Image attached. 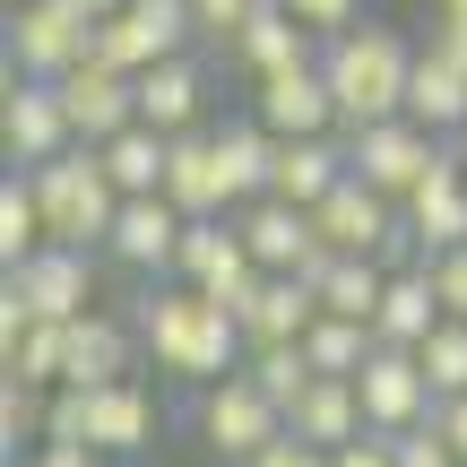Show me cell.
Wrapping results in <instances>:
<instances>
[{
	"mask_svg": "<svg viewBox=\"0 0 467 467\" xmlns=\"http://www.w3.org/2000/svg\"><path fill=\"white\" fill-rule=\"evenodd\" d=\"M139 347H148V364L165 372V381H182V389H208V381H225V372H243V320L225 312V303H208L200 285H182V277H165V285H148V303H139Z\"/></svg>",
	"mask_w": 467,
	"mask_h": 467,
	"instance_id": "6da1fadb",
	"label": "cell"
},
{
	"mask_svg": "<svg viewBox=\"0 0 467 467\" xmlns=\"http://www.w3.org/2000/svg\"><path fill=\"white\" fill-rule=\"evenodd\" d=\"M320 69H329V96H337V121L364 130V121H399L407 113V78H416V52H407L399 26L381 17H355L320 44Z\"/></svg>",
	"mask_w": 467,
	"mask_h": 467,
	"instance_id": "7a4b0ae2",
	"label": "cell"
},
{
	"mask_svg": "<svg viewBox=\"0 0 467 467\" xmlns=\"http://www.w3.org/2000/svg\"><path fill=\"white\" fill-rule=\"evenodd\" d=\"M96 312V251L44 243L35 260L0 268V337L35 329V320H87Z\"/></svg>",
	"mask_w": 467,
	"mask_h": 467,
	"instance_id": "3957f363",
	"label": "cell"
},
{
	"mask_svg": "<svg viewBox=\"0 0 467 467\" xmlns=\"http://www.w3.org/2000/svg\"><path fill=\"white\" fill-rule=\"evenodd\" d=\"M156 399H148V381H113V389H52V424H44V441H78V451H96V459H130V451H148L156 441Z\"/></svg>",
	"mask_w": 467,
	"mask_h": 467,
	"instance_id": "277c9868",
	"label": "cell"
},
{
	"mask_svg": "<svg viewBox=\"0 0 467 467\" xmlns=\"http://www.w3.org/2000/svg\"><path fill=\"white\" fill-rule=\"evenodd\" d=\"M26 182H35V200H44L52 243H69V251H104V234H113V217H121V191H113V173L96 165V148L52 156V165H35Z\"/></svg>",
	"mask_w": 467,
	"mask_h": 467,
	"instance_id": "5b68a950",
	"label": "cell"
},
{
	"mask_svg": "<svg viewBox=\"0 0 467 467\" xmlns=\"http://www.w3.org/2000/svg\"><path fill=\"white\" fill-rule=\"evenodd\" d=\"M347 165H355V182H372L381 200H416L424 182H433L441 165H451V139H433L424 121H364V130H347Z\"/></svg>",
	"mask_w": 467,
	"mask_h": 467,
	"instance_id": "8992f818",
	"label": "cell"
},
{
	"mask_svg": "<svg viewBox=\"0 0 467 467\" xmlns=\"http://www.w3.org/2000/svg\"><path fill=\"white\" fill-rule=\"evenodd\" d=\"M191 416H200V441H208V451H217L225 467H251V459L268 451V441L285 433V407L268 399L251 372H225V381H208Z\"/></svg>",
	"mask_w": 467,
	"mask_h": 467,
	"instance_id": "52a82bcc",
	"label": "cell"
},
{
	"mask_svg": "<svg viewBox=\"0 0 467 467\" xmlns=\"http://www.w3.org/2000/svg\"><path fill=\"white\" fill-rule=\"evenodd\" d=\"M0 52H9V78H69L78 61H96V26L69 0H26V9H9Z\"/></svg>",
	"mask_w": 467,
	"mask_h": 467,
	"instance_id": "ba28073f",
	"label": "cell"
},
{
	"mask_svg": "<svg viewBox=\"0 0 467 467\" xmlns=\"http://www.w3.org/2000/svg\"><path fill=\"white\" fill-rule=\"evenodd\" d=\"M191 44H200L191 0H130V9H113L96 26V61L121 69V78H139V69H156V61H182Z\"/></svg>",
	"mask_w": 467,
	"mask_h": 467,
	"instance_id": "9c48e42d",
	"label": "cell"
},
{
	"mask_svg": "<svg viewBox=\"0 0 467 467\" xmlns=\"http://www.w3.org/2000/svg\"><path fill=\"white\" fill-rule=\"evenodd\" d=\"M0 148H9V173H35V165H52V156L78 148L69 104H61L52 78H9L0 87Z\"/></svg>",
	"mask_w": 467,
	"mask_h": 467,
	"instance_id": "30bf717a",
	"label": "cell"
},
{
	"mask_svg": "<svg viewBox=\"0 0 467 467\" xmlns=\"http://www.w3.org/2000/svg\"><path fill=\"white\" fill-rule=\"evenodd\" d=\"M173 277H182V285H200V295H208V303H225V312H243V303H251V285H260V260H251V243L234 234V217H191Z\"/></svg>",
	"mask_w": 467,
	"mask_h": 467,
	"instance_id": "8fae6325",
	"label": "cell"
},
{
	"mask_svg": "<svg viewBox=\"0 0 467 467\" xmlns=\"http://www.w3.org/2000/svg\"><path fill=\"white\" fill-rule=\"evenodd\" d=\"M355 399H364V424H372V433H416V424L441 416L433 381H424V364L407 347H372V364L355 372Z\"/></svg>",
	"mask_w": 467,
	"mask_h": 467,
	"instance_id": "7c38bea8",
	"label": "cell"
},
{
	"mask_svg": "<svg viewBox=\"0 0 467 467\" xmlns=\"http://www.w3.org/2000/svg\"><path fill=\"white\" fill-rule=\"evenodd\" d=\"M234 234L251 243L260 277H312V268L329 260L312 208H285V200H243V208H234Z\"/></svg>",
	"mask_w": 467,
	"mask_h": 467,
	"instance_id": "4fadbf2b",
	"label": "cell"
},
{
	"mask_svg": "<svg viewBox=\"0 0 467 467\" xmlns=\"http://www.w3.org/2000/svg\"><path fill=\"white\" fill-rule=\"evenodd\" d=\"M312 225H320V243L329 251H347V260H389V243L407 234V217H399V200H381L372 182H337L329 200L312 208Z\"/></svg>",
	"mask_w": 467,
	"mask_h": 467,
	"instance_id": "5bb4252c",
	"label": "cell"
},
{
	"mask_svg": "<svg viewBox=\"0 0 467 467\" xmlns=\"http://www.w3.org/2000/svg\"><path fill=\"white\" fill-rule=\"evenodd\" d=\"M182 234H191V217L165 200V191H156V200H121L113 234H104V260L130 268V277H173V260H182Z\"/></svg>",
	"mask_w": 467,
	"mask_h": 467,
	"instance_id": "9a60e30c",
	"label": "cell"
},
{
	"mask_svg": "<svg viewBox=\"0 0 467 467\" xmlns=\"http://www.w3.org/2000/svg\"><path fill=\"white\" fill-rule=\"evenodd\" d=\"M251 113H260L277 139H329V130H347V121H337V96H329V69H320V61L260 78V87H251Z\"/></svg>",
	"mask_w": 467,
	"mask_h": 467,
	"instance_id": "2e32d148",
	"label": "cell"
},
{
	"mask_svg": "<svg viewBox=\"0 0 467 467\" xmlns=\"http://www.w3.org/2000/svg\"><path fill=\"white\" fill-rule=\"evenodd\" d=\"M139 364H148V347H139V320L121 312H87L69 320V381L61 389H113V381H139Z\"/></svg>",
	"mask_w": 467,
	"mask_h": 467,
	"instance_id": "e0dca14e",
	"label": "cell"
},
{
	"mask_svg": "<svg viewBox=\"0 0 467 467\" xmlns=\"http://www.w3.org/2000/svg\"><path fill=\"white\" fill-rule=\"evenodd\" d=\"M69 104V130H78V148H104V139H121L139 121V78H121V69L104 61H78L69 78H52Z\"/></svg>",
	"mask_w": 467,
	"mask_h": 467,
	"instance_id": "ac0fdd59",
	"label": "cell"
},
{
	"mask_svg": "<svg viewBox=\"0 0 467 467\" xmlns=\"http://www.w3.org/2000/svg\"><path fill=\"white\" fill-rule=\"evenodd\" d=\"M225 52H234V69H243V78L260 87V78H277V69H303V61H320V35L303 26V17L285 9V0H260V9H251V26L234 35Z\"/></svg>",
	"mask_w": 467,
	"mask_h": 467,
	"instance_id": "d6986e66",
	"label": "cell"
},
{
	"mask_svg": "<svg viewBox=\"0 0 467 467\" xmlns=\"http://www.w3.org/2000/svg\"><path fill=\"white\" fill-rule=\"evenodd\" d=\"M165 200L182 208V217H234V173H225V148H217V130H182V139H173Z\"/></svg>",
	"mask_w": 467,
	"mask_h": 467,
	"instance_id": "ffe728a7",
	"label": "cell"
},
{
	"mask_svg": "<svg viewBox=\"0 0 467 467\" xmlns=\"http://www.w3.org/2000/svg\"><path fill=\"white\" fill-rule=\"evenodd\" d=\"M347 130H329V139H277V173H268V200H285V208H320L337 182H347Z\"/></svg>",
	"mask_w": 467,
	"mask_h": 467,
	"instance_id": "44dd1931",
	"label": "cell"
},
{
	"mask_svg": "<svg viewBox=\"0 0 467 467\" xmlns=\"http://www.w3.org/2000/svg\"><path fill=\"white\" fill-rule=\"evenodd\" d=\"M139 121L148 130H165V139H182V130H208V69L191 61H156V69H139Z\"/></svg>",
	"mask_w": 467,
	"mask_h": 467,
	"instance_id": "7402d4cb",
	"label": "cell"
},
{
	"mask_svg": "<svg viewBox=\"0 0 467 467\" xmlns=\"http://www.w3.org/2000/svg\"><path fill=\"white\" fill-rule=\"evenodd\" d=\"M234 320H243V347H303V329L320 320V295L312 277H260Z\"/></svg>",
	"mask_w": 467,
	"mask_h": 467,
	"instance_id": "603a6c76",
	"label": "cell"
},
{
	"mask_svg": "<svg viewBox=\"0 0 467 467\" xmlns=\"http://www.w3.org/2000/svg\"><path fill=\"white\" fill-rule=\"evenodd\" d=\"M441 320H451V312H441V295H433V268H389V285H381V312H372V337H381V347H407V355H416L424 347V337H433L441 329Z\"/></svg>",
	"mask_w": 467,
	"mask_h": 467,
	"instance_id": "cb8c5ba5",
	"label": "cell"
},
{
	"mask_svg": "<svg viewBox=\"0 0 467 467\" xmlns=\"http://www.w3.org/2000/svg\"><path fill=\"white\" fill-rule=\"evenodd\" d=\"M399 217H407V243H416L424 260H433V251H459V243H467V173H459V156H451V165H441L433 182H424L416 200L399 208Z\"/></svg>",
	"mask_w": 467,
	"mask_h": 467,
	"instance_id": "d4e9b609",
	"label": "cell"
},
{
	"mask_svg": "<svg viewBox=\"0 0 467 467\" xmlns=\"http://www.w3.org/2000/svg\"><path fill=\"white\" fill-rule=\"evenodd\" d=\"M285 433H295V441H320V451H347V441H364L372 424H364L355 381H329V372H320V381L303 389V407L285 416Z\"/></svg>",
	"mask_w": 467,
	"mask_h": 467,
	"instance_id": "484cf974",
	"label": "cell"
},
{
	"mask_svg": "<svg viewBox=\"0 0 467 467\" xmlns=\"http://www.w3.org/2000/svg\"><path fill=\"white\" fill-rule=\"evenodd\" d=\"M407 121H424L433 139L467 130V69L441 52H416V78H407Z\"/></svg>",
	"mask_w": 467,
	"mask_h": 467,
	"instance_id": "4316f807",
	"label": "cell"
},
{
	"mask_svg": "<svg viewBox=\"0 0 467 467\" xmlns=\"http://www.w3.org/2000/svg\"><path fill=\"white\" fill-rule=\"evenodd\" d=\"M96 165L113 173L121 200H156V191H165V165H173V139L148 130V121H130L121 139H104V148H96Z\"/></svg>",
	"mask_w": 467,
	"mask_h": 467,
	"instance_id": "83f0119b",
	"label": "cell"
},
{
	"mask_svg": "<svg viewBox=\"0 0 467 467\" xmlns=\"http://www.w3.org/2000/svg\"><path fill=\"white\" fill-rule=\"evenodd\" d=\"M381 285H389V268L381 260H347V251H329V260L312 268L320 312H337V320H372L381 312Z\"/></svg>",
	"mask_w": 467,
	"mask_h": 467,
	"instance_id": "f1b7e54d",
	"label": "cell"
},
{
	"mask_svg": "<svg viewBox=\"0 0 467 467\" xmlns=\"http://www.w3.org/2000/svg\"><path fill=\"white\" fill-rule=\"evenodd\" d=\"M0 372L26 389H61L69 381V320H35V329L0 337Z\"/></svg>",
	"mask_w": 467,
	"mask_h": 467,
	"instance_id": "f546056e",
	"label": "cell"
},
{
	"mask_svg": "<svg viewBox=\"0 0 467 467\" xmlns=\"http://www.w3.org/2000/svg\"><path fill=\"white\" fill-rule=\"evenodd\" d=\"M217 148H225V173H234V208H243V200H268V173H277V130H268L260 113H243V121H225V130H217Z\"/></svg>",
	"mask_w": 467,
	"mask_h": 467,
	"instance_id": "4dcf8cb0",
	"label": "cell"
},
{
	"mask_svg": "<svg viewBox=\"0 0 467 467\" xmlns=\"http://www.w3.org/2000/svg\"><path fill=\"white\" fill-rule=\"evenodd\" d=\"M372 320H337V312H320L312 329H303V355H312V372H329V381H355V372L372 364Z\"/></svg>",
	"mask_w": 467,
	"mask_h": 467,
	"instance_id": "1f68e13d",
	"label": "cell"
},
{
	"mask_svg": "<svg viewBox=\"0 0 467 467\" xmlns=\"http://www.w3.org/2000/svg\"><path fill=\"white\" fill-rule=\"evenodd\" d=\"M44 243H52V225H44V200H35V182H26V173H9V182H0V268L35 260Z\"/></svg>",
	"mask_w": 467,
	"mask_h": 467,
	"instance_id": "d6a6232c",
	"label": "cell"
},
{
	"mask_svg": "<svg viewBox=\"0 0 467 467\" xmlns=\"http://www.w3.org/2000/svg\"><path fill=\"white\" fill-rule=\"evenodd\" d=\"M243 372H251V381H260L268 399L285 407V416H295V407H303V389L320 381V372H312V355H303V347H251V355H243Z\"/></svg>",
	"mask_w": 467,
	"mask_h": 467,
	"instance_id": "836d02e7",
	"label": "cell"
},
{
	"mask_svg": "<svg viewBox=\"0 0 467 467\" xmlns=\"http://www.w3.org/2000/svg\"><path fill=\"white\" fill-rule=\"evenodd\" d=\"M416 364H424V381H433V399H441V407L467 399V320H441V329L416 347Z\"/></svg>",
	"mask_w": 467,
	"mask_h": 467,
	"instance_id": "e575fe53",
	"label": "cell"
},
{
	"mask_svg": "<svg viewBox=\"0 0 467 467\" xmlns=\"http://www.w3.org/2000/svg\"><path fill=\"white\" fill-rule=\"evenodd\" d=\"M389 451H399V467H467V459L451 451V433H441V416L416 424V433H389Z\"/></svg>",
	"mask_w": 467,
	"mask_h": 467,
	"instance_id": "d590c367",
	"label": "cell"
},
{
	"mask_svg": "<svg viewBox=\"0 0 467 467\" xmlns=\"http://www.w3.org/2000/svg\"><path fill=\"white\" fill-rule=\"evenodd\" d=\"M251 9L260 0H191V26H200V44H234L251 26Z\"/></svg>",
	"mask_w": 467,
	"mask_h": 467,
	"instance_id": "8d00e7d4",
	"label": "cell"
},
{
	"mask_svg": "<svg viewBox=\"0 0 467 467\" xmlns=\"http://www.w3.org/2000/svg\"><path fill=\"white\" fill-rule=\"evenodd\" d=\"M424 268H433V295H441V312H451V320H467V243H459V251H433Z\"/></svg>",
	"mask_w": 467,
	"mask_h": 467,
	"instance_id": "74e56055",
	"label": "cell"
},
{
	"mask_svg": "<svg viewBox=\"0 0 467 467\" xmlns=\"http://www.w3.org/2000/svg\"><path fill=\"white\" fill-rule=\"evenodd\" d=\"M285 9H295V17H303V26H312V35H320V44H329V35H337V26H355V17H364V0H285Z\"/></svg>",
	"mask_w": 467,
	"mask_h": 467,
	"instance_id": "f35d334b",
	"label": "cell"
},
{
	"mask_svg": "<svg viewBox=\"0 0 467 467\" xmlns=\"http://www.w3.org/2000/svg\"><path fill=\"white\" fill-rule=\"evenodd\" d=\"M251 467H329V451H320V441H295V433H277V441H268V451L251 459Z\"/></svg>",
	"mask_w": 467,
	"mask_h": 467,
	"instance_id": "ab89813d",
	"label": "cell"
},
{
	"mask_svg": "<svg viewBox=\"0 0 467 467\" xmlns=\"http://www.w3.org/2000/svg\"><path fill=\"white\" fill-rule=\"evenodd\" d=\"M329 467H399V451H389V433H364L347 451H329Z\"/></svg>",
	"mask_w": 467,
	"mask_h": 467,
	"instance_id": "60d3db41",
	"label": "cell"
},
{
	"mask_svg": "<svg viewBox=\"0 0 467 467\" xmlns=\"http://www.w3.org/2000/svg\"><path fill=\"white\" fill-rule=\"evenodd\" d=\"M424 52H441V61H459V69H467V17L433 9V44H424Z\"/></svg>",
	"mask_w": 467,
	"mask_h": 467,
	"instance_id": "b9f144b4",
	"label": "cell"
},
{
	"mask_svg": "<svg viewBox=\"0 0 467 467\" xmlns=\"http://www.w3.org/2000/svg\"><path fill=\"white\" fill-rule=\"evenodd\" d=\"M441 433H451V451L467 459V399H451V407H441Z\"/></svg>",
	"mask_w": 467,
	"mask_h": 467,
	"instance_id": "7bdbcfd3",
	"label": "cell"
},
{
	"mask_svg": "<svg viewBox=\"0 0 467 467\" xmlns=\"http://www.w3.org/2000/svg\"><path fill=\"white\" fill-rule=\"evenodd\" d=\"M69 9H78L87 26H104V17H113V9H130V0H69Z\"/></svg>",
	"mask_w": 467,
	"mask_h": 467,
	"instance_id": "ee69618b",
	"label": "cell"
},
{
	"mask_svg": "<svg viewBox=\"0 0 467 467\" xmlns=\"http://www.w3.org/2000/svg\"><path fill=\"white\" fill-rule=\"evenodd\" d=\"M451 156H459V173H467V130H459V139H451Z\"/></svg>",
	"mask_w": 467,
	"mask_h": 467,
	"instance_id": "f6af8a7d",
	"label": "cell"
},
{
	"mask_svg": "<svg viewBox=\"0 0 467 467\" xmlns=\"http://www.w3.org/2000/svg\"><path fill=\"white\" fill-rule=\"evenodd\" d=\"M433 9H451V17H467V0H433Z\"/></svg>",
	"mask_w": 467,
	"mask_h": 467,
	"instance_id": "bcb514c9",
	"label": "cell"
},
{
	"mask_svg": "<svg viewBox=\"0 0 467 467\" xmlns=\"http://www.w3.org/2000/svg\"><path fill=\"white\" fill-rule=\"evenodd\" d=\"M9 9H26V0H9Z\"/></svg>",
	"mask_w": 467,
	"mask_h": 467,
	"instance_id": "7dc6e473",
	"label": "cell"
}]
</instances>
